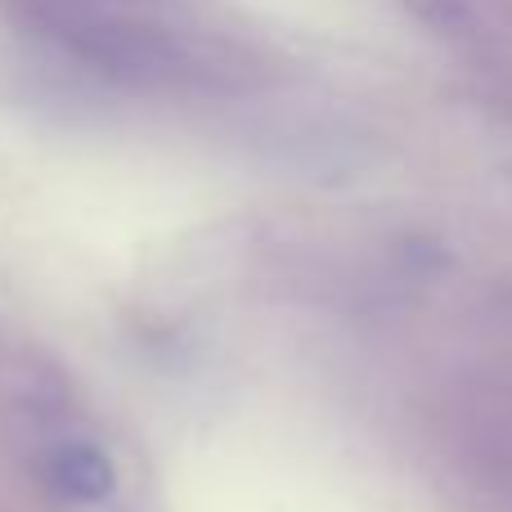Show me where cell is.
Returning a JSON list of instances; mask_svg holds the SVG:
<instances>
[{
    "label": "cell",
    "mask_w": 512,
    "mask_h": 512,
    "mask_svg": "<svg viewBox=\"0 0 512 512\" xmlns=\"http://www.w3.org/2000/svg\"><path fill=\"white\" fill-rule=\"evenodd\" d=\"M432 9L477 68L512 86V0H432Z\"/></svg>",
    "instance_id": "obj_1"
},
{
    "label": "cell",
    "mask_w": 512,
    "mask_h": 512,
    "mask_svg": "<svg viewBox=\"0 0 512 512\" xmlns=\"http://www.w3.org/2000/svg\"><path fill=\"white\" fill-rule=\"evenodd\" d=\"M45 481H50L54 495L72 499V504H99V499L113 495L117 472H113V459H108L99 445L68 441V445H54L50 450V459H45Z\"/></svg>",
    "instance_id": "obj_2"
}]
</instances>
